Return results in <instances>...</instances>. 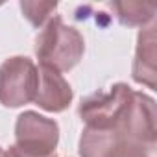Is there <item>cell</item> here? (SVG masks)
Wrapping results in <instances>:
<instances>
[{
	"label": "cell",
	"mask_w": 157,
	"mask_h": 157,
	"mask_svg": "<svg viewBox=\"0 0 157 157\" xmlns=\"http://www.w3.org/2000/svg\"><path fill=\"white\" fill-rule=\"evenodd\" d=\"M37 83V68L32 59L10 57L0 67V102L8 107L24 105L35 100Z\"/></svg>",
	"instance_id": "obj_2"
},
{
	"label": "cell",
	"mask_w": 157,
	"mask_h": 157,
	"mask_svg": "<svg viewBox=\"0 0 157 157\" xmlns=\"http://www.w3.org/2000/svg\"><path fill=\"white\" fill-rule=\"evenodd\" d=\"M0 157H6V151H4L2 148H0Z\"/></svg>",
	"instance_id": "obj_10"
},
{
	"label": "cell",
	"mask_w": 157,
	"mask_h": 157,
	"mask_svg": "<svg viewBox=\"0 0 157 157\" xmlns=\"http://www.w3.org/2000/svg\"><path fill=\"white\" fill-rule=\"evenodd\" d=\"M124 157H155V144H135Z\"/></svg>",
	"instance_id": "obj_8"
},
{
	"label": "cell",
	"mask_w": 157,
	"mask_h": 157,
	"mask_svg": "<svg viewBox=\"0 0 157 157\" xmlns=\"http://www.w3.org/2000/svg\"><path fill=\"white\" fill-rule=\"evenodd\" d=\"M83 37L72 26H67L59 15L50 19L35 43V54L43 67L56 72L72 68L83 56Z\"/></svg>",
	"instance_id": "obj_1"
},
{
	"label": "cell",
	"mask_w": 157,
	"mask_h": 157,
	"mask_svg": "<svg viewBox=\"0 0 157 157\" xmlns=\"http://www.w3.org/2000/svg\"><path fill=\"white\" fill-rule=\"evenodd\" d=\"M21 8L33 26H43L44 21L50 17V13L57 8V4L56 2H21Z\"/></svg>",
	"instance_id": "obj_7"
},
{
	"label": "cell",
	"mask_w": 157,
	"mask_h": 157,
	"mask_svg": "<svg viewBox=\"0 0 157 157\" xmlns=\"http://www.w3.org/2000/svg\"><path fill=\"white\" fill-rule=\"evenodd\" d=\"M15 137H17V144H15L17 148L33 155L50 157L56 155L54 150L57 146L59 129L54 120L44 118L33 111H26L17 120Z\"/></svg>",
	"instance_id": "obj_3"
},
{
	"label": "cell",
	"mask_w": 157,
	"mask_h": 157,
	"mask_svg": "<svg viewBox=\"0 0 157 157\" xmlns=\"http://www.w3.org/2000/svg\"><path fill=\"white\" fill-rule=\"evenodd\" d=\"M155 76H157V61H155V26L140 32L137 56L133 63V78L135 82L155 89Z\"/></svg>",
	"instance_id": "obj_5"
},
{
	"label": "cell",
	"mask_w": 157,
	"mask_h": 157,
	"mask_svg": "<svg viewBox=\"0 0 157 157\" xmlns=\"http://www.w3.org/2000/svg\"><path fill=\"white\" fill-rule=\"evenodd\" d=\"M37 78H39L37 93H35L37 105L54 113L67 109L72 100V89L65 82V78L59 72L43 65L37 70Z\"/></svg>",
	"instance_id": "obj_4"
},
{
	"label": "cell",
	"mask_w": 157,
	"mask_h": 157,
	"mask_svg": "<svg viewBox=\"0 0 157 157\" xmlns=\"http://www.w3.org/2000/svg\"><path fill=\"white\" fill-rule=\"evenodd\" d=\"M111 8L117 11V17L122 24L139 26L148 22L153 17L157 4L155 2H115L111 4Z\"/></svg>",
	"instance_id": "obj_6"
},
{
	"label": "cell",
	"mask_w": 157,
	"mask_h": 157,
	"mask_svg": "<svg viewBox=\"0 0 157 157\" xmlns=\"http://www.w3.org/2000/svg\"><path fill=\"white\" fill-rule=\"evenodd\" d=\"M6 157H41V155H33V153H28V151H24L17 146H11L10 151L6 153ZM50 157H56V155H50Z\"/></svg>",
	"instance_id": "obj_9"
}]
</instances>
